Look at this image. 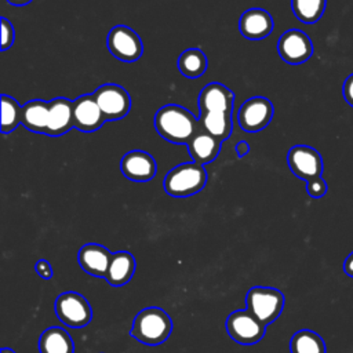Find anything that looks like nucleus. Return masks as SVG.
Instances as JSON below:
<instances>
[{
    "label": "nucleus",
    "mask_w": 353,
    "mask_h": 353,
    "mask_svg": "<svg viewBox=\"0 0 353 353\" xmlns=\"http://www.w3.org/2000/svg\"><path fill=\"white\" fill-rule=\"evenodd\" d=\"M273 105L268 98L252 97L240 106L237 120L241 130L247 132H258L268 127L273 117Z\"/></svg>",
    "instance_id": "nucleus-10"
},
{
    "label": "nucleus",
    "mask_w": 353,
    "mask_h": 353,
    "mask_svg": "<svg viewBox=\"0 0 353 353\" xmlns=\"http://www.w3.org/2000/svg\"><path fill=\"white\" fill-rule=\"evenodd\" d=\"M229 336L240 345H255L266 332V325L248 310H234L226 319Z\"/></svg>",
    "instance_id": "nucleus-6"
},
{
    "label": "nucleus",
    "mask_w": 353,
    "mask_h": 353,
    "mask_svg": "<svg viewBox=\"0 0 353 353\" xmlns=\"http://www.w3.org/2000/svg\"><path fill=\"white\" fill-rule=\"evenodd\" d=\"M291 353H327L324 339L312 330L296 331L290 341Z\"/></svg>",
    "instance_id": "nucleus-23"
},
{
    "label": "nucleus",
    "mask_w": 353,
    "mask_h": 353,
    "mask_svg": "<svg viewBox=\"0 0 353 353\" xmlns=\"http://www.w3.org/2000/svg\"><path fill=\"white\" fill-rule=\"evenodd\" d=\"M343 272L349 276L353 277V251L346 256V259L343 261Z\"/></svg>",
    "instance_id": "nucleus-31"
},
{
    "label": "nucleus",
    "mask_w": 353,
    "mask_h": 353,
    "mask_svg": "<svg viewBox=\"0 0 353 353\" xmlns=\"http://www.w3.org/2000/svg\"><path fill=\"white\" fill-rule=\"evenodd\" d=\"M112 255L113 254L106 247L95 243H88L80 248L77 258L81 269L85 273L94 277L105 279Z\"/></svg>",
    "instance_id": "nucleus-16"
},
{
    "label": "nucleus",
    "mask_w": 353,
    "mask_h": 353,
    "mask_svg": "<svg viewBox=\"0 0 353 353\" xmlns=\"http://www.w3.org/2000/svg\"><path fill=\"white\" fill-rule=\"evenodd\" d=\"M50 103L43 99L28 101L22 106V124L33 132L46 134L48 125Z\"/></svg>",
    "instance_id": "nucleus-20"
},
{
    "label": "nucleus",
    "mask_w": 353,
    "mask_h": 353,
    "mask_svg": "<svg viewBox=\"0 0 353 353\" xmlns=\"http://www.w3.org/2000/svg\"><path fill=\"white\" fill-rule=\"evenodd\" d=\"M15 39V32L12 23L7 18H1V51L8 50Z\"/></svg>",
    "instance_id": "nucleus-28"
},
{
    "label": "nucleus",
    "mask_w": 353,
    "mask_h": 353,
    "mask_svg": "<svg viewBox=\"0 0 353 353\" xmlns=\"http://www.w3.org/2000/svg\"><path fill=\"white\" fill-rule=\"evenodd\" d=\"M73 121L74 128L83 132H92L103 125L105 116L92 94L80 95L73 101Z\"/></svg>",
    "instance_id": "nucleus-12"
},
{
    "label": "nucleus",
    "mask_w": 353,
    "mask_h": 353,
    "mask_svg": "<svg viewBox=\"0 0 353 353\" xmlns=\"http://www.w3.org/2000/svg\"><path fill=\"white\" fill-rule=\"evenodd\" d=\"M10 4L15 6V7H22V6H26L29 4L32 0H7Z\"/></svg>",
    "instance_id": "nucleus-33"
},
{
    "label": "nucleus",
    "mask_w": 353,
    "mask_h": 353,
    "mask_svg": "<svg viewBox=\"0 0 353 353\" xmlns=\"http://www.w3.org/2000/svg\"><path fill=\"white\" fill-rule=\"evenodd\" d=\"M172 331V321L165 310L157 306L142 309L134 319L130 335L149 346L165 342Z\"/></svg>",
    "instance_id": "nucleus-2"
},
{
    "label": "nucleus",
    "mask_w": 353,
    "mask_h": 353,
    "mask_svg": "<svg viewBox=\"0 0 353 353\" xmlns=\"http://www.w3.org/2000/svg\"><path fill=\"white\" fill-rule=\"evenodd\" d=\"M287 163L294 175L305 182L321 176L323 174V157L312 146L295 145L288 150Z\"/></svg>",
    "instance_id": "nucleus-9"
},
{
    "label": "nucleus",
    "mask_w": 353,
    "mask_h": 353,
    "mask_svg": "<svg viewBox=\"0 0 353 353\" xmlns=\"http://www.w3.org/2000/svg\"><path fill=\"white\" fill-rule=\"evenodd\" d=\"M248 150H250V146H248V143H247L245 141H240V142H237V145H236V152H237L239 157L245 156V154L248 153Z\"/></svg>",
    "instance_id": "nucleus-32"
},
{
    "label": "nucleus",
    "mask_w": 353,
    "mask_h": 353,
    "mask_svg": "<svg viewBox=\"0 0 353 353\" xmlns=\"http://www.w3.org/2000/svg\"><path fill=\"white\" fill-rule=\"evenodd\" d=\"M109 52L123 62H135L141 58L143 46L135 30L125 25L113 26L106 37Z\"/></svg>",
    "instance_id": "nucleus-7"
},
{
    "label": "nucleus",
    "mask_w": 353,
    "mask_h": 353,
    "mask_svg": "<svg viewBox=\"0 0 353 353\" xmlns=\"http://www.w3.org/2000/svg\"><path fill=\"white\" fill-rule=\"evenodd\" d=\"M178 69L185 77H200L207 69V57L200 48H188L178 58Z\"/></svg>",
    "instance_id": "nucleus-24"
},
{
    "label": "nucleus",
    "mask_w": 353,
    "mask_h": 353,
    "mask_svg": "<svg viewBox=\"0 0 353 353\" xmlns=\"http://www.w3.org/2000/svg\"><path fill=\"white\" fill-rule=\"evenodd\" d=\"M273 25V18L266 10L250 8L241 14L239 30L248 40H262L272 33Z\"/></svg>",
    "instance_id": "nucleus-15"
},
{
    "label": "nucleus",
    "mask_w": 353,
    "mask_h": 353,
    "mask_svg": "<svg viewBox=\"0 0 353 353\" xmlns=\"http://www.w3.org/2000/svg\"><path fill=\"white\" fill-rule=\"evenodd\" d=\"M1 353H15V352L12 349H10V347H3Z\"/></svg>",
    "instance_id": "nucleus-34"
},
{
    "label": "nucleus",
    "mask_w": 353,
    "mask_h": 353,
    "mask_svg": "<svg viewBox=\"0 0 353 353\" xmlns=\"http://www.w3.org/2000/svg\"><path fill=\"white\" fill-rule=\"evenodd\" d=\"M154 127L165 141L188 145L199 131L200 120L183 106L168 103L156 112Z\"/></svg>",
    "instance_id": "nucleus-1"
},
{
    "label": "nucleus",
    "mask_w": 353,
    "mask_h": 353,
    "mask_svg": "<svg viewBox=\"0 0 353 353\" xmlns=\"http://www.w3.org/2000/svg\"><path fill=\"white\" fill-rule=\"evenodd\" d=\"M207 182L204 165L197 163H183L168 171L164 178V190L172 197H188L199 193Z\"/></svg>",
    "instance_id": "nucleus-3"
},
{
    "label": "nucleus",
    "mask_w": 353,
    "mask_h": 353,
    "mask_svg": "<svg viewBox=\"0 0 353 353\" xmlns=\"http://www.w3.org/2000/svg\"><path fill=\"white\" fill-rule=\"evenodd\" d=\"M22 124V106L10 95H1V132L8 134Z\"/></svg>",
    "instance_id": "nucleus-26"
},
{
    "label": "nucleus",
    "mask_w": 353,
    "mask_h": 353,
    "mask_svg": "<svg viewBox=\"0 0 353 353\" xmlns=\"http://www.w3.org/2000/svg\"><path fill=\"white\" fill-rule=\"evenodd\" d=\"M327 0H291L294 15L303 23L317 22L325 11Z\"/></svg>",
    "instance_id": "nucleus-25"
},
{
    "label": "nucleus",
    "mask_w": 353,
    "mask_h": 353,
    "mask_svg": "<svg viewBox=\"0 0 353 353\" xmlns=\"http://www.w3.org/2000/svg\"><path fill=\"white\" fill-rule=\"evenodd\" d=\"M247 310L265 325L272 324L283 312L284 294L273 287L256 285L245 295Z\"/></svg>",
    "instance_id": "nucleus-4"
},
{
    "label": "nucleus",
    "mask_w": 353,
    "mask_h": 353,
    "mask_svg": "<svg viewBox=\"0 0 353 353\" xmlns=\"http://www.w3.org/2000/svg\"><path fill=\"white\" fill-rule=\"evenodd\" d=\"M105 120L113 121L124 119L131 108V98L125 88L119 84H102L92 92Z\"/></svg>",
    "instance_id": "nucleus-8"
},
{
    "label": "nucleus",
    "mask_w": 353,
    "mask_h": 353,
    "mask_svg": "<svg viewBox=\"0 0 353 353\" xmlns=\"http://www.w3.org/2000/svg\"><path fill=\"white\" fill-rule=\"evenodd\" d=\"M221 141L207 132L201 125L194 137L188 143V150L192 156V160L197 164H207L215 160L221 150Z\"/></svg>",
    "instance_id": "nucleus-18"
},
{
    "label": "nucleus",
    "mask_w": 353,
    "mask_h": 353,
    "mask_svg": "<svg viewBox=\"0 0 353 353\" xmlns=\"http://www.w3.org/2000/svg\"><path fill=\"white\" fill-rule=\"evenodd\" d=\"M120 170L125 178L134 182H148L157 172L156 160L143 150H131L120 161Z\"/></svg>",
    "instance_id": "nucleus-13"
},
{
    "label": "nucleus",
    "mask_w": 353,
    "mask_h": 353,
    "mask_svg": "<svg viewBox=\"0 0 353 353\" xmlns=\"http://www.w3.org/2000/svg\"><path fill=\"white\" fill-rule=\"evenodd\" d=\"M34 269H36V272H37V274L41 277V279H44V280H50L51 277H52V268H51V265H50V262L48 261H46V259H39L37 262H36V265H34Z\"/></svg>",
    "instance_id": "nucleus-29"
},
{
    "label": "nucleus",
    "mask_w": 353,
    "mask_h": 353,
    "mask_svg": "<svg viewBox=\"0 0 353 353\" xmlns=\"http://www.w3.org/2000/svg\"><path fill=\"white\" fill-rule=\"evenodd\" d=\"M135 258L128 251L113 252L105 280L113 287H121L127 284L135 273Z\"/></svg>",
    "instance_id": "nucleus-19"
},
{
    "label": "nucleus",
    "mask_w": 353,
    "mask_h": 353,
    "mask_svg": "<svg viewBox=\"0 0 353 353\" xmlns=\"http://www.w3.org/2000/svg\"><path fill=\"white\" fill-rule=\"evenodd\" d=\"M48 103H50V112H48V125L46 131L47 135L58 137L74 128L73 101L66 98H55Z\"/></svg>",
    "instance_id": "nucleus-17"
},
{
    "label": "nucleus",
    "mask_w": 353,
    "mask_h": 353,
    "mask_svg": "<svg viewBox=\"0 0 353 353\" xmlns=\"http://www.w3.org/2000/svg\"><path fill=\"white\" fill-rule=\"evenodd\" d=\"M39 350L40 353H73L74 345L63 328L50 327L39 338Z\"/></svg>",
    "instance_id": "nucleus-21"
},
{
    "label": "nucleus",
    "mask_w": 353,
    "mask_h": 353,
    "mask_svg": "<svg viewBox=\"0 0 353 353\" xmlns=\"http://www.w3.org/2000/svg\"><path fill=\"white\" fill-rule=\"evenodd\" d=\"M234 94L221 83L207 84L199 94L200 113L205 112H233Z\"/></svg>",
    "instance_id": "nucleus-14"
},
{
    "label": "nucleus",
    "mask_w": 353,
    "mask_h": 353,
    "mask_svg": "<svg viewBox=\"0 0 353 353\" xmlns=\"http://www.w3.org/2000/svg\"><path fill=\"white\" fill-rule=\"evenodd\" d=\"M200 125L218 138L221 142L229 138L232 134L233 128V121H232V113L228 112H205L200 113Z\"/></svg>",
    "instance_id": "nucleus-22"
},
{
    "label": "nucleus",
    "mask_w": 353,
    "mask_h": 353,
    "mask_svg": "<svg viewBox=\"0 0 353 353\" xmlns=\"http://www.w3.org/2000/svg\"><path fill=\"white\" fill-rule=\"evenodd\" d=\"M277 51L284 62L299 65L312 57L313 44L305 32L299 29H290L280 36Z\"/></svg>",
    "instance_id": "nucleus-11"
},
{
    "label": "nucleus",
    "mask_w": 353,
    "mask_h": 353,
    "mask_svg": "<svg viewBox=\"0 0 353 353\" xmlns=\"http://www.w3.org/2000/svg\"><path fill=\"white\" fill-rule=\"evenodd\" d=\"M58 319L72 328L87 325L92 319V309L88 301L79 292L68 291L58 295L54 303Z\"/></svg>",
    "instance_id": "nucleus-5"
},
{
    "label": "nucleus",
    "mask_w": 353,
    "mask_h": 353,
    "mask_svg": "<svg viewBox=\"0 0 353 353\" xmlns=\"http://www.w3.org/2000/svg\"><path fill=\"white\" fill-rule=\"evenodd\" d=\"M328 190V186H327V182L319 176V178H314L312 181H307L306 182V192L310 197L313 199H320L323 197Z\"/></svg>",
    "instance_id": "nucleus-27"
},
{
    "label": "nucleus",
    "mask_w": 353,
    "mask_h": 353,
    "mask_svg": "<svg viewBox=\"0 0 353 353\" xmlns=\"http://www.w3.org/2000/svg\"><path fill=\"white\" fill-rule=\"evenodd\" d=\"M342 92H343L345 101H346L350 106H353V73H352L350 76H347V79L345 80Z\"/></svg>",
    "instance_id": "nucleus-30"
}]
</instances>
